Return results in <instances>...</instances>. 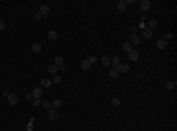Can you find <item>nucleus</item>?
I'll return each mask as SVG.
<instances>
[{
	"label": "nucleus",
	"mask_w": 177,
	"mask_h": 131,
	"mask_svg": "<svg viewBox=\"0 0 177 131\" xmlns=\"http://www.w3.org/2000/svg\"><path fill=\"white\" fill-rule=\"evenodd\" d=\"M51 106H53V110H61L63 108V100H53Z\"/></svg>",
	"instance_id": "2eb2a0df"
},
{
	"label": "nucleus",
	"mask_w": 177,
	"mask_h": 131,
	"mask_svg": "<svg viewBox=\"0 0 177 131\" xmlns=\"http://www.w3.org/2000/svg\"><path fill=\"white\" fill-rule=\"evenodd\" d=\"M59 82H61V76H59V74H55V76L51 78V84H59Z\"/></svg>",
	"instance_id": "c756f323"
},
{
	"label": "nucleus",
	"mask_w": 177,
	"mask_h": 131,
	"mask_svg": "<svg viewBox=\"0 0 177 131\" xmlns=\"http://www.w3.org/2000/svg\"><path fill=\"white\" fill-rule=\"evenodd\" d=\"M100 63H102L104 66H110V57H102V59H100Z\"/></svg>",
	"instance_id": "bb28decb"
},
{
	"label": "nucleus",
	"mask_w": 177,
	"mask_h": 131,
	"mask_svg": "<svg viewBox=\"0 0 177 131\" xmlns=\"http://www.w3.org/2000/svg\"><path fill=\"white\" fill-rule=\"evenodd\" d=\"M34 20H37V22H39V20H43V16H41V14H39V12H35V16H34Z\"/></svg>",
	"instance_id": "2f4dec72"
},
{
	"label": "nucleus",
	"mask_w": 177,
	"mask_h": 131,
	"mask_svg": "<svg viewBox=\"0 0 177 131\" xmlns=\"http://www.w3.org/2000/svg\"><path fill=\"white\" fill-rule=\"evenodd\" d=\"M26 129H28V131H34V117H32V119L26 123Z\"/></svg>",
	"instance_id": "393cba45"
},
{
	"label": "nucleus",
	"mask_w": 177,
	"mask_h": 131,
	"mask_svg": "<svg viewBox=\"0 0 177 131\" xmlns=\"http://www.w3.org/2000/svg\"><path fill=\"white\" fill-rule=\"evenodd\" d=\"M177 86V82L175 80H169V82H165V90H173Z\"/></svg>",
	"instance_id": "6ab92c4d"
},
{
	"label": "nucleus",
	"mask_w": 177,
	"mask_h": 131,
	"mask_svg": "<svg viewBox=\"0 0 177 131\" xmlns=\"http://www.w3.org/2000/svg\"><path fill=\"white\" fill-rule=\"evenodd\" d=\"M126 8H128V2H126V0H120V2L116 4V10H118L120 14H122V12H126Z\"/></svg>",
	"instance_id": "9d476101"
},
{
	"label": "nucleus",
	"mask_w": 177,
	"mask_h": 131,
	"mask_svg": "<svg viewBox=\"0 0 177 131\" xmlns=\"http://www.w3.org/2000/svg\"><path fill=\"white\" fill-rule=\"evenodd\" d=\"M4 28H6V24H4V22H0V32H2Z\"/></svg>",
	"instance_id": "473e14b6"
},
{
	"label": "nucleus",
	"mask_w": 177,
	"mask_h": 131,
	"mask_svg": "<svg viewBox=\"0 0 177 131\" xmlns=\"http://www.w3.org/2000/svg\"><path fill=\"white\" fill-rule=\"evenodd\" d=\"M152 35H154V32H152V30H148V28H146V30H142V37H144V39H150Z\"/></svg>",
	"instance_id": "dca6fc26"
},
{
	"label": "nucleus",
	"mask_w": 177,
	"mask_h": 131,
	"mask_svg": "<svg viewBox=\"0 0 177 131\" xmlns=\"http://www.w3.org/2000/svg\"><path fill=\"white\" fill-rule=\"evenodd\" d=\"M128 41H130V43H132V47H134V45H138V43L142 41V37L138 35V33H136V30H134V32H132V35H130V39H128Z\"/></svg>",
	"instance_id": "f03ea898"
},
{
	"label": "nucleus",
	"mask_w": 177,
	"mask_h": 131,
	"mask_svg": "<svg viewBox=\"0 0 177 131\" xmlns=\"http://www.w3.org/2000/svg\"><path fill=\"white\" fill-rule=\"evenodd\" d=\"M41 92H43V88H41V86H35L30 94H32V98H41Z\"/></svg>",
	"instance_id": "6e6552de"
},
{
	"label": "nucleus",
	"mask_w": 177,
	"mask_h": 131,
	"mask_svg": "<svg viewBox=\"0 0 177 131\" xmlns=\"http://www.w3.org/2000/svg\"><path fill=\"white\" fill-rule=\"evenodd\" d=\"M161 39H163V41H167V43H169V41H171V39H173V33H165V35H163V37H161Z\"/></svg>",
	"instance_id": "a878e982"
},
{
	"label": "nucleus",
	"mask_w": 177,
	"mask_h": 131,
	"mask_svg": "<svg viewBox=\"0 0 177 131\" xmlns=\"http://www.w3.org/2000/svg\"><path fill=\"white\" fill-rule=\"evenodd\" d=\"M47 39H49V41H55V39H57V32H47Z\"/></svg>",
	"instance_id": "412c9836"
},
{
	"label": "nucleus",
	"mask_w": 177,
	"mask_h": 131,
	"mask_svg": "<svg viewBox=\"0 0 177 131\" xmlns=\"http://www.w3.org/2000/svg\"><path fill=\"white\" fill-rule=\"evenodd\" d=\"M122 49L126 51V53H130V51L134 49V47H132V43H130V41H128V39H126V41H124V43H122Z\"/></svg>",
	"instance_id": "f3484780"
},
{
	"label": "nucleus",
	"mask_w": 177,
	"mask_h": 131,
	"mask_svg": "<svg viewBox=\"0 0 177 131\" xmlns=\"http://www.w3.org/2000/svg\"><path fill=\"white\" fill-rule=\"evenodd\" d=\"M32 51L34 53H41V43H32Z\"/></svg>",
	"instance_id": "aec40b11"
},
{
	"label": "nucleus",
	"mask_w": 177,
	"mask_h": 131,
	"mask_svg": "<svg viewBox=\"0 0 177 131\" xmlns=\"http://www.w3.org/2000/svg\"><path fill=\"white\" fill-rule=\"evenodd\" d=\"M59 70H61V68H59V66H57V65H49V66H47V72H49L51 76H55V74L59 72Z\"/></svg>",
	"instance_id": "f8f14e48"
},
{
	"label": "nucleus",
	"mask_w": 177,
	"mask_h": 131,
	"mask_svg": "<svg viewBox=\"0 0 177 131\" xmlns=\"http://www.w3.org/2000/svg\"><path fill=\"white\" fill-rule=\"evenodd\" d=\"M49 12H51V8H49L47 4H41V6H39V14H41V16H43V18L47 16Z\"/></svg>",
	"instance_id": "9b49d317"
},
{
	"label": "nucleus",
	"mask_w": 177,
	"mask_h": 131,
	"mask_svg": "<svg viewBox=\"0 0 177 131\" xmlns=\"http://www.w3.org/2000/svg\"><path fill=\"white\" fill-rule=\"evenodd\" d=\"M90 66H92V65H90V63H88L87 59H85V61H83V63H81V68H83V70H90Z\"/></svg>",
	"instance_id": "4be33fe9"
},
{
	"label": "nucleus",
	"mask_w": 177,
	"mask_h": 131,
	"mask_svg": "<svg viewBox=\"0 0 177 131\" xmlns=\"http://www.w3.org/2000/svg\"><path fill=\"white\" fill-rule=\"evenodd\" d=\"M138 30H146V18L142 16V20L138 22Z\"/></svg>",
	"instance_id": "5701e85b"
},
{
	"label": "nucleus",
	"mask_w": 177,
	"mask_h": 131,
	"mask_svg": "<svg viewBox=\"0 0 177 131\" xmlns=\"http://www.w3.org/2000/svg\"><path fill=\"white\" fill-rule=\"evenodd\" d=\"M53 65H57L59 68H65V66H67V63H65V59H63L61 55H57V57H55V61H53Z\"/></svg>",
	"instance_id": "20e7f679"
},
{
	"label": "nucleus",
	"mask_w": 177,
	"mask_h": 131,
	"mask_svg": "<svg viewBox=\"0 0 177 131\" xmlns=\"http://www.w3.org/2000/svg\"><path fill=\"white\" fill-rule=\"evenodd\" d=\"M110 104H112L114 108H118V106H120V98H112V100H110Z\"/></svg>",
	"instance_id": "c85d7f7f"
},
{
	"label": "nucleus",
	"mask_w": 177,
	"mask_h": 131,
	"mask_svg": "<svg viewBox=\"0 0 177 131\" xmlns=\"http://www.w3.org/2000/svg\"><path fill=\"white\" fill-rule=\"evenodd\" d=\"M39 86H41V88H51L53 84H51V78H43V80L39 82Z\"/></svg>",
	"instance_id": "ddd939ff"
},
{
	"label": "nucleus",
	"mask_w": 177,
	"mask_h": 131,
	"mask_svg": "<svg viewBox=\"0 0 177 131\" xmlns=\"http://www.w3.org/2000/svg\"><path fill=\"white\" fill-rule=\"evenodd\" d=\"M116 70H118V74H126V72H128V70H130V65H128V63H120V65L116 66Z\"/></svg>",
	"instance_id": "7ed1b4c3"
},
{
	"label": "nucleus",
	"mask_w": 177,
	"mask_h": 131,
	"mask_svg": "<svg viewBox=\"0 0 177 131\" xmlns=\"http://www.w3.org/2000/svg\"><path fill=\"white\" fill-rule=\"evenodd\" d=\"M108 74H110V78H118V76H120V74H118V70H116V68H112V66L108 68Z\"/></svg>",
	"instance_id": "a211bd4d"
},
{
	"label": "nucleus",
	"mask_w": 177,
	"mask_h": 131,
	"mask_svg": "<svg viewBox=\"0 0 177 131\" xmlns=\"http://www.w3.org/2000/svg\"><path fill=\"white\" fill-rule=\"evenodd\" d=\"M2 96L8 100V104H10V106H18V96H16V94H12V92H4Z\"/></svg>",
	"instance_id": "f257e3e1"
},
{
	"label": "nucleus",
	"mask_w": 177,
	"mask_h": 131,
	"mask_svg": "<svg viewBox=\"0 0 177 131\" xmlns=\"http://www.w3.org/2000/svg\"><path fill=\"white\" fill-rule=\"evenodd\" d=\"M57 115H59V110H47V119H51V121H55L57 119Z\"/></svg>",
	"instance_id": "1a4fd4ad"
},
{
	"label": "nucleus",
	"mask_w": 177,
	"mask_h": 131,
	"mask_svg": "<svg viewBox=\"0 0 177 131\" xmlns=\"http://www.w3.org/2000/svg\"><path fill=\"white\" fill-rule=\"evenodd\" d=\"M126 55H128V59H130V61H140V53H138L136 49H132L130 53H126Z\"/></svg>",
	"instance_id": "0eeeda50"
},
{
	"label": "nucleus",
	"mask_w": 177,
	"mask_h": 131,
	"mask_svg": "<svg viewBox=\"0 0 177 131\" xmlns=\"http://www.w3.org/2000/svg\"><path fill=\"white\" fill-rule=\"evenodd\" d=\"M150 8H152V2H150V0H140V10L142 12H148Z\"/></svg>",
	"instance_id": "423d86ee"
},
{
	"label": "nucleus",
	"mask_w": 177,
	"mask_h": 131,
	"mask_svg": "<svg viewBox=\"0 0 177 131\" xmlns=\"http://www.w3.org/2000/svg\"><path fill=\"white\" fill-rule=\"evenodd\" d=\"M120 63H122V57H120V55H114V57L110 59V66H112V68H116Z\"/></svg>",
	"instance_id": "39448f33"
},
{
	"label": "nucleus",
	"mask_w": 177,
	"mask_h": 131,
	"mask_svg": "<svg viewBox=\"0 0 177 131\" xmlns=\"http://www.w3.org/2000/svg\"><path fill=\"white\" fill-rule=\"evenodd\" d=\"M41 106H43L45 110H51V108H53V106H51V102H49V100H43V102H41Z\"/></svg>",
	"instance_id": "b1692460"
},
{
	"label": "nucleus",
	"mask_w": 177,
	"mask_h": 131,
	"mask_svg": "<svg viewBox=\"0 0 177 131\" xmlns=\"http://www.w3.org/2000/svg\"><path fill=\"white\" fill-rule=\"evenodd\" d=\"M87 61L90 63V65H94V63H96V57H94V55H90V57H87Z\"/></svg>",
	"instance_id": "7c9ffc66"
},
{
	"label": "nucleus",
	"mask_w": 177,
	"mask_h": 131,
	"mask_svg": "<svg viewBox=\"0 0 177 131\" xmlns=\"http://www.w3.org/2000/svg\"><path fill=\"white\" fill-rule=\"evenodd\" d=\"M41 102H43L41 98H34V100H32V106H35V108H37V106H41Z\"/></svg>",
	"instance_id": "cd10ccee"
},
{
	"label": "nucleus",
	"mask_w": 177,
	"mask_h": 131,
	"mask_svg": "<svg viewBox=\"0 0 177 131\" xmlns=\"http://www.w3.org/2000/svg\"><path fill=\"white\" fill-rule=\"evenodd\" d=\"M156 47H158L159 51H163V49H165V47H167V41H163V39L159 37V39H158V43H156Z\"/></svg>",
	"instance_id": "4468645a"
}]
</instances>
